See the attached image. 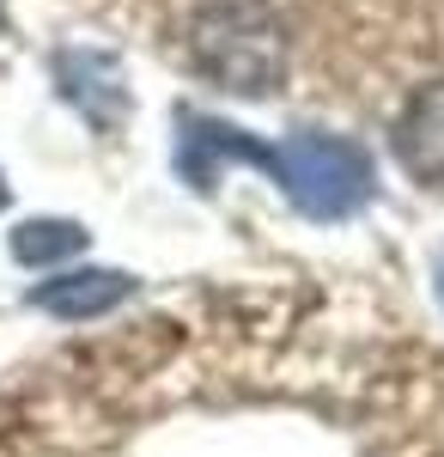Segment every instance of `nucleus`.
Masks as SVG:
<instances>
[{"label":"nucleus","mask_w":444,"mask_h":457,"mask_svg":"<svg viewBox=\"0 0 444 457\" xmlns=\"http://www.w3.org/2000/svg\"><path fill=\"white\" fill-rule=\"evenodd\" d=\"M262 171L286 189V202L305 220H323V226L353 220L377 189L366 146L341 141V135H323V129H305V135H286L280 146H268Z\"/></svg>","instance_id":"nucleus-2"},{"label":"nucleus","mask_w":444,"mask_h":457,"mask_svg":"<svg viewBox=\"0 0 444 457\" xmlns=\"http://www.w3.org/2000/svg\"><path fill=\"white\" fill-rule=\"evenodd\" d=\"M86 226L79 220H25L19 232H12V262H25V269H55V262H68L86 250Z\"/></svg>","instance_id":"nucleus-6"},{"label":"nucleus","mask_w":444,"mask_h":457,"mask_svg":"<svg viewBox=\"0 0 444 457\" xmlns=\"http://www.w3.org/2000/svg\"><path fill=\"white\" fill-rule=\"evenodd\" d=\"M439 299H444V256H439Z\"/></svg>","instance_id":"nucleus-8"},{"label":"nucleus","mask_w":444,"mask_h":457,"mask_svg":"<svg viewBox=\"0 0 444 457\" xmlns=\"http://www.w3.org/2000/svg\"><path fill=\"white\" fill-rule=\"evenodd\" d=\"M195 68L238 98H274L286 79V31L262 0H213L189 25Z\"/></svg>","instance_id":"nucleus-1"},{"label":"nucleus","mask_w":444,"mask_h":457,"mask_svg":"<svg viewBox=\"0 0 444 457\" xmlns=\"http://www.w3.org/2000/svg\"><path fill=\"white\" fill-rule=\"evenodd\" d=\"M0 31H6V6H0Z\"/></svg>","instance_id":"nucleus-9"},{"label":"nucleus","mask_w":444,"mask_h":457,"mask_svg":"<svg viewBox=\"0 0 444 457\" xmlns=\"http://www.w3.org/2000/svg\"><path fill=\"white\" fill-rule=\"evenodd\" d=\"M6 195H12V189H6V177H0V208H6Z\"/></svg>","instance_id":"nucleus-7"},{"label":"nucleus","mask_w":444,"mask_h":457,"mask_svg":"<svg viewBox=\"0 0 444 457\" xmlns=\"http://www.w3.org/2000/svg\"><path fill=\"white\" fill-rule=\"evenodd\" d=\"M55 92L92 129H122L128 122V79L116 68V55H103V49H62L55 55Z\"/></svg>","instance_id":"nucleus-3"},{"label":"nucleus","mask_w":444,"mask_h":457,"mask_svg":"<svg viewBox=\"0 0 444 457\" xmlns=\"http://www.w3.org/2000/svg\"><path fill=\"white\" fill-rule=\"evenodd\" d=\"M135 275L128 269H73V275H55V281L31 287V305L49 317H68V323H86V317L116 312L122 299H135Z\"/></svg>","instance_id":"nucleus-5"},{"label":"nucleus","mask_w":444,"mask_h":457,"mask_svg":"<svg viewBox=\"0 0 444 457\" xmlns=\"http://www.w3.org/2000/svg\"><path fill=\"white\" fill-rule=\"evenodd\" d=\"M396 159L414 183L444 189V79L420 86L408 110L396 116Z\"/></svg>","instance_id":"nucleus-4"}]
</instances>
